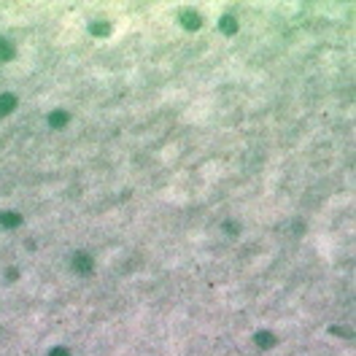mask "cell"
Here are the masks:
<instances>
[{"instance_id":"3957f363","label":"cell","mask_w":356,"mask_h":356,"mask_svg":"<svg viewBox=\"0 0 356 356\" xmlns=\"http://www.w3.org/2000/svg\"><path fill=\"white\" fill-rule=\"evenodd\" d=\"M0 224H3V227H19L22 216H19V213H14V211H6V213H0Z\"/></svg>"},{"instance_id":"6da1fadb","label":"cell","mask_w":356,"mask_h":356,"mask_svg":"<svg viewBox=\"0 0 356 356\" xmlns=\"http://www.w3.org/2000/svg\"><path fill=\"white\" fill-rule=\"evenodd\" d=\"M73 267H76V273H81V275L92 273V257H89V254H76Z\"/></svg>"},{"instance_id":"5b68a950","label":"cell","mask_w":356,"mask_h":356,"mask_svg":"<svg viewBox=\"0 0 356 356\" xmlns=\"http://www.w3.org/2000/svg\"><path fill=\"white\" fill-rule=\"evenodd\" d=\"M49 124H52L54 130L65 127V124H68V114H65V111H54V114H49Z\"/></svg>"},{"instance_id":"8992f818","label":"cell","mask_w":356,"mask_h":356,"mask_svg":"<svg viewBox=\"0 0 356 356\" xmlns=\"http://www.w3.org/2000/svg\"><path fill=\"white\" fill-rule=\"evenodd\" d=\"M257 343L262 348H273L275 345V335H270V332H259L257 335Z\"/></svg>"},{"instance_id":"52a82bcc","label":"cell","mask_w":356,"mask_h":356,"mask_svg":"<svg viewBox=\"0 0 356 356\" xmlns=\"http://www.w3.org/2000/svg\"><path fill=\"white\" fill-rule=\"evenodd\" d=\"M11 57H14V49H11V43L0 38V60H11Z\"/></svg>"},{"instance_id":"ba28073f","label":"cell","mask_w":356,"mask_h":356,"mask_svg":"<svg viewBox=\"0 0 356 356\" xmlns=\"http://www.w3.org/2000/svg\"><path fill=\"white\" fill-rule=\"evenodd\" d=\"M221 30H224V33H229V35H232L235 30H237V22H235L232 17H224V19H221Z\"/></svg>"},{"instance_id":"7a4b0ae2","label":"cell","mask_w":356,"mask_h":356,"mask_svg":"<svg viewBox=\"0 0 356 356\" xmlns=\"http://www.w3.org/2000/svg\"><path fill=\"white\" fill-rule=\"evenodd\" d=\"M181 19H184L186 30H197L202 25V17H200V14H194V11H184V14H181Z\"/></svg>"},{"instance_id":"9c48e42d","label":"cell","mask_w":356,"mask_h":356,"mask_svg":"<svg viewBox=\"0 0 356 356\" xmlns=\"http://www.w3.org/2000/svg\"><path fill=\"white\" fill-rule=\"evenodd\" d=\"M49 356H70V351L65 345H57V348H52V351H49Z\"/></svg>"},{"instance_id":"277c9868","label":"cell","mask_w":356,"mask_h":356,"mask_svg":"<svg viewBox=\"0 0 356 356\" xmlns=\"http://www.w3.org/2000/svg\"><path fill=\"white\" fill-rule=\"evenodd\" d=\"M14 106H17V97H14V94H0V116L11 114Z\"/></svg>"}]
</instances>
